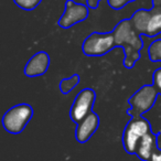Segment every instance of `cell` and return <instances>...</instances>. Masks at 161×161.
Masks as SVG:
<instances>
[{
    "label": "cell",
    "instance_id": "6",
    "mask_svg": "<svg viewBox=\"0 0 161 161\" xmlns=\"http://www.w3.org/2000/svg\"><path fill=\"white\" fill-rule=\"evenodd\" d=\"M95 98H96V93L92 88H84L76 95L73 105L69 109V117L74 123L78 124L90 113L93 112Z\"/></svg>",
    "mask_w": 161,
    "mask_h": 161
},
{
    "label": "cell",
    "instance_id": "3",
    "mask_svg": "<svg viewBox=\"0 0 161 161\" xmlns=\"http://www.w3.org/2000/svg\"><path fill=\"white\" fill-rule=\"evenodd\" d=\"M150 131H152L151 125L147 119L142 116L131 117L123 134V146L126 152L129 154L136 153L140 139Z\"/></svg>",
    "mask_w": 161,
    "mask_h": 161
},
{
    "label": "cell",
    "instance_id": "4",
    "mask_svg": "<svg viewBox=\"0 0 161 161\" xmlns=\"http://www.w3.org/2000/svg\"><path fill=\"white\" fill-rule=\"evenodd\" d=\"M158 95L159 93L153 84L143 85L128 99L130 108L127 110V113L131 117L142 116V114L152 108Z\"/></svg>",
    "mask_w": 161,
    "mask_h": 161
},
{
    "label": "cell",
    "instance_id": "8",
    "mask_svg": "<svg viewBox=\"0 0 161 161\" xmlns=\"http://www.w3.org/2000/svg\"><path fill=\"white\" fill-rule=\"evenodd\" d=\"M99 126V117L94 112L90 113L84 119L80 121L76 126L75 138L77 142L85 143L95 134Z\"/></svg>",
    "mask_w": 161,
    "mask_h": 161
},
{
    "label": "cell",
    "instance_id": "11",
    "mask_svg": "<svg viewBox=\"0 0 161 161\" xmlns=\"http://www.w3.org/2000/svg\"><path fill=\"white\" fill-rule=\"evenodd\" d=\"M145 36L150 38H157L161 36V6L153 3V8L150 10Z\"/></svg>",
    "mask_w": 161,
    "mask_h": 161
},
{
    "label": "cell",
    "instance_id": "14",
    "mask_svg": "<svg viewBox=\"0 0 161 161\" xmlns=\"http://www.w3.org/2000/svg\"><path fill=\"white\" fill-rule=\"evenodd\" d=\"M14 3L25 11H31L40 5L41 0H14Z\"/></svg>",
    "mask_w": 161,
    "mask_h": 161
},
{
    "label": "cell",
    "instance_id": "19",
    "mask_svg": "<svg viewBox=\"0 0 161 161\" xmlns=\"http://www.w3.org/2000/svg\"><path fill=\"white\" fill-rule=\"evenodd\" d=\"M132 1H136V0H130V3H132Z\"/></svg>",
    "mask_w": 161,
    "mask_h": 161
},
{
    "label": "cell",
    "instance_id": "16",
    "mask_svg": "<svg viewBox=\"0 0 161 161\" xmlns=\"http://www.w3.org/2000/svg\"><path fill=\"white\" fill-rule=\"evenodd\" d=\"M152 80H153V85L154 87L157 88L159 95L161 96V67L157 69L153 73V76H152Z\"/></svg>",
    "mask_w": 161,
    "mask_h": 161
},
{
    "label": "cell",
    "instance_id": "5",
    "mask_svg": "<svg viewBox=\"0 0 161 161\" xmlns=\"http://www.w3.org/2000/svg\"><path fill=\"white\" fill-rule=\"evenodd\" d=\"M116 47L114 33L112 32H93L84 40L82 50L87 56H102Z\"/></svg>",
    "mask_w": 161,
    "mask_h": 161
},
{
    "label": "cell",
    "instance_id": "1",
    "mask_svg": "<svg viewBox=\"0 0 161 161\" xmlns=\"http://www.w3.org/2000/svg\"><path fill=\"white\" fill-rule=\"evenodd\" d=\"M116 47L124 49L125 60L124 65L127 69L135 66L137 61L140 58V51L143 47L141 36L136 31L130 19L121 20L113 30Z\"/></svg>",
    "mask_w": 161,
    "mask_h": 161
},
{
    "label": "cell",
    "instance_id": "13",
    "mask_svg": "<svg viewBox=\"0 0 161 161\" xmlns=\"http://www.w3.org/2000/svg\"><path fill=\"white\" fill-rule=\"evenodd\" d=\"M148 55L152 62H161V39H156L148 47Z\"/></svg>",
    "mask_w": 161,
    "mask_h": 161
},
{
    "label": "cell",
    "instance_id": "15",
    "mask_svg": "<svg viewBox=\"0 0 161 161\" xmlns=\"http://www.w3.org/2000/svg\"><path fill=\"white\" fill-rule=\"evenodd\" d=\"M107 3L112 9L120 10L130 3V0H107Z\"/></svg>",
    "mask_w": 161,
    "mask_h": 161
},
{
    "label": "cell",
    "instance_id": "2",
    "mask_svg": "<svg viewBox=\"0 0 161 161\" xmlns=\"http://www.w3.org/2000/svg\"><path fill=\"white\" fill-rule=\"evenodd\" d=\"M33 116V108L29 104H18L9 108L3 117V126L6 131L19 135L23 131Z\"/></svg>",
    "mask_w": 161,
    "mask_h": 161
},
{
    "label": "cell",
    "instance_id": "12",
    "mask_svg": "<svg viewBox=\"0 0 161 161\" xmlns=\"http://www.w3.org/2000/svg\"><path fill=\"white\" fill-rule=\"evenodd\" d=\"M80 83V75L74 74L71 77L64 78L60 82V91L63 94H69L71 91L76 87V85Z\"/></svg>",
    "mask_w": 161,
    "mask_h": 161
},
{
    "label": "cell",
    "instance_id": "9",
    "mask_svg": "<svg viewBox=\"0 0 161 161\" xmlns=\"http://www.w3.org/2000/svg\"><path fill=\"white\" fill-rule=\"evenodd\" d=\"M50 65V56L47 52L40 51L36 53L25 64L23 73L28 77H36L47 73Z\"/></svg>",
    "mask_w": 161,
    "mask_h": 161
},
{
    "label": "cell",
    "instance_id": "10",
    "mask_svg": "<svg viewBox=\"0 0 161 161\" xmlns=\"http://www.w3.org/2000/svg\"><path fill=\"white\" fill-rule=\"evenodd\" d=\"M158 136H159V134H154V132L150 131L140 139L138 146H137L136 153H135V154H137V157H138L140 160L149 161L153 150L158 147V146H157Z\"/></svg>",
    "mask_w": 161,
    "mask_h": 161
},
{
    "label": "cell",
    "instance_id": "7",
    "mask_svg": "<svg viewBox=\"0 0 161 161\" xmlns=\"http://www.w3.org/2000/svg\"><path fill=\"white\" fill-rule=\"evenodd\" d=\"M90 16V8L83 3H77L74 0H67L65 3L64 14L58 20V25L62 29H69L76 23L86 20Z\"/></svg>",
    "mask_w": 161,
    "mask_h": 161
},
{
    "label": "cell",
    "instance_id": "18",
    "mask_svg": "<svg viewBox=\"0 0 161 161\" xmlns=\"http://www.w3.org/2000/svg\"><path fill=\"white\" fill-rule=\"evenodd\" d=\"M102 0H87V3H86V6L91 9H96L98 7L99 3H101Z\"/></svg>",
    "mask_w": 161,
    "mask_h": 161
},
{
    "label": "cell",
    "instance_id": "17",
    "mask_svg": "<svg viewBox=\"0 0 161 161\" xmlns=\"http://www.w3.org/2000/svg\"><path fill=\"white\" fill-rule=\"evenodd\" d=\"M149 161H161V149L160 148L157 147L156 149L153 150Z\"/></svg>",
    "mask_w": 161,
    "mask_h": 161
}]
</instances>
